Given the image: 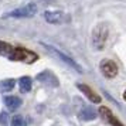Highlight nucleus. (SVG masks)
I'll return each mask as SVG.
<instances>
[{"label":"nucleus","mask_w":126,"mask_h":126,"mask_svg":"<svg viewBox=\"0 0 126 126\" xmlns=\"http://www.w3.org/2000/svg\"><path fill=\"white\" fill-rule=\"evenodd\" d=\"M0 55H4L6 58L12 61H21V63H34L38 58L35 52L21 48V47H13L4 41H0Z\"/></svg>","instance_id":"1"},{"label":"nucleus","mask_w":126,"mask_h":126,"mask_svg":"<svg viewBox=\"0 0 126 126\" xmlns=\"http://www.w3.org/2000/svg\"><path fill=\"white\" fill-rule=\"evenodd\" d=\"M14 84H16V81L14 79H4L0 82V91L1 92H9L12 91L13 88H14Z\"/></svg>","instance_id":"13"},{"label":"nucleus","mask_w":126,"mask_h":126,"mask_svg":"<svg viewBox=\"0 0 126 126\" xmlns=\"http://www.w3.org/2000/svg\"><path fill=\"white\" fill-rule=\"evenodd\" d=\"M37 81H40L43 84H47V85L58 86V78L52 74L51 71H43L41 74L37 75Z\"/></svg>","instance_id":"6"},{"label":"nucleus","mask_w":126,"mask_h":126,"mask_svg":"<svg viewBox=\"0 0 126 126\" xmlns=\"http://www.w3.org/2000/svg\"><path fill=\"white\" fill-rule=\"evenodd\" d=\"M35 13H37V6L34 3H30L26 4L23 7H18L13 12L4 14V17H14V18H24V17H33Z\"/></svg>","instance_id":"2"},{"label":"nucleus","mask_w":126,"mask_h":126,"mask_svg":"<svg viewBox=\"0 0 126 126\" xmlns=\"http://www.w3.org/2000/svg\"><path fill=\"white\" fill-rule=\"evenodd\" d=\"M77 86H78V89H79V91H82V92L86 95V96H88V99H91L92 102H95V103H99V102H101V96H98L96 94L92 91V89H91L88 85H85V84H78Z\"/></svg>","instance_id":"8"},{"label":"nucleus","mask_w":126,"mask_h":126,"mask_svg":"<svg viewBox=\"0 0 126 126\" xmlns=\"http://www.w3.org/2000/svg\"><path fill=\"white\" fill-rule=\"evenodd\" d=\"M0 123H1V126H7V113H4V112L0 113Z\"/></svg>","instance_id":"15"},{"label":"nucleus","mask_w":126,"mask_h":126,"mask_svg":"<svg viewBox=\"0 0 126 126\" xmlns=\"http://www.w3.org/2000/svg\"><path fill=\"white\" fill-rule=\"evenodd\" d=\"M44 18H46V21L51 24H61L64 20H67L65 14L61 12H46L44 13Z\"/></svg>","instance_id":"7"},{"label":"nucleus","mask_w":126,"mask_h":126,"mask_svg":"<svg viewBox=\"0 0 126 126\" xmlns=\"http://www.w3.org/2000/svg\"><path fill=\"white\" fill-rule=\"evenodd\" d=\"M43 46L46 47L47 50H48V52H51V54H54V55H55L57 58H60V60H63V61H64L65 64H68L69 67H72V68H75L77 71H78V72H82V68H81L79 65H78V64L75 63L74 60H71L69 57H67L65 54H63L61 51H58L57 48H54V47H51V46H47V44H43Z\"/></svg>","instance_id":"4"},{"label":"nucleus","mask_w":126,"mask_h":126,"mask_svg":"<svg viewBox=\"0 0 126 126\" xmlns=\"http://www.w3.org/2000/svg\"><path fill=\"white\" fill-rule=\"evenodd\" d=\"M12 126H27V122L24 119L23 116H20V115H16V116H13L12 118Z\"/></svg>","instance_id":"14"},{"label":"nucleus","mask_w":126,"mask_h":126,"mask_svg":"<svg viewBox=\"0 0 126 126\" xmlns=\"http://www.w3.org/2000/svg\"><path fill=\"white\" fill-rule=\"evenodd\" d=\"M31 85H33V81L30 77H21L18 79V88H20L21 94H27L31 91Z\"/></svg>","instance_id":"11"},{"label":"nucleus","mask_w":126,"mask_h":126,"mask_svg":"<svg viewBox=\"0 0 126 126\" xmlns=\"http://www.w3.org/2000/svg\"><path fill=\"white\" fill-rule=\"evenodd\" d=\"M99 113L102 115L103 118L108 120V122H109V123H110L112 126H123V125H122V123L119 122V120H118V119H116V118L113 116V115H112V112H110L108 108L102 106V108L99 109Z\"/></svg>","instance_id":"9"},{"label":"nucleus","mask_w":126,"mask_h":126,"mask_svg":"<svg viewBox=\"0 0 126 126\" xmlns=\"http://www.w3.org/2000/svg\"><path fill=\"white\" fill-rule=\"evenodd\" d=\"M123 98H125V101H126V91H125V95H123Z\"/></svg>","instance_id":"16"},{"label":"nucleus","mask_w":126,"mask_h":126,"mask_svg":"<svg viewBox=\"0 0 126 126\" xmlns=\"http://www.w3.org/2000/svg\"><path fill=\"white\" fill-rule=\"evenodd\" d=\"M94 46H95V48H98L99 51L103 48V46H105V43H106V38H108V29L103 26V24H101V26H98L96 29L94 30Z\"/></svg>","instance_id":"3"},{"label":"nucleus","mask_w":126,"mask_h":126,"mask_svg":"<svg viewBox=\"0 0 126 126\" xmlns=\"http://www.w3.org/2000/svg\"><path fill=\"white\" fill-rule=\"evenodd\" d=\"M4 103H6L9 110H16L17 108L21 106L23 101H21V98H18V96H6L4 98Z\"/></svg>","instance_id":"10"},{"label":"nucleus","mask_w":126,"mask_h":126,"mask_svg":"<svg viewBox=\"0 0 126 126\" xmlns=\"http://www.w3.org/2000/svg\"><path fill=\"white\" fill-rule=\"evenodd\" d=\"M95 116H96V112L91 106H84L82 110L79 112V118L82 120H92V119H95Z\"/></svg>","instance_id":"12"},{"label":"nucleus","mask_w":126,"mask_h":126,"mask_svg":"<svg viewBox=\"0 0 126 126\" xmlns=\"http://www.w3.org/2000/svg\"><path fill=\"white\" fill-rule=\"evenodd\" d=\"M99 68H101L102 74L105 75L106 78H113V77H116V74H118V67H116V64H115L113 61H110V60H102Z\"/></svg>","instance_id":"5"}]
</instances>
